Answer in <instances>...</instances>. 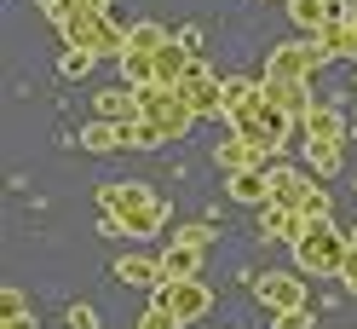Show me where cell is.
<instances>
[{
  "mask_svg": "<svg viewBox=\"0 0 357 329\" xmlns=\"http://www.w3.org/2000/svg\"><path fill=\"white\" fill-rule=\"evenodd\" d=\"M98 208H104V231L109 237H155L167 226V196L150 185H98Z\"/></svg>",
  "mask_w": 357,
  "mask_h": 329,
  "instance_id": "cell-1",
  "label": "cell"
},
{
  "mask_svg": "<svg viewBox=\"0 0 357 329\" xmlns=\"http://www.w3.org/2000/svg\"><path fill=\"white\" fill-rule=\"evenodd\" d=\"M288 249H294V266H300V272H311V277H340L346 254H351V231H334V219L323 214V219H305V231H300Z\"/></svg>",
  "mask_w": 357,
  "mask_h": 329,
  "instance_id": "cell-2",
  "label": "cell"
},
{
  "mask_svg": "<svg viewBox=\"0 0 357 329\" xmlns=\"http://www.w3.org/2000/svg\"><path fill=\"white\" fill-rule=\"evenodd\" d=\"M58 35H63V47H86L93 58H121V47H127V29L116 24V12H81V17H63L58 24Z\"/></svg>",
  "mask_w": 357,
  "mask_h": 329,
  "instance_id": "cell-3",
  "label": "cell"
},
{
  "mask_svg": "<svg viewBox=\"0 0 357 329\" xmlns=\"http://www.w3.org/2000/svg\"><path fill=\"white\" fill-rule=\"evenodd\" d=\"M294 122H300V116H288L282 104H271V98L259 93V98H254L248 110H242V116H231V133H242L248 145H259L265 156H271V150H282V145H288V133H294Z\"/></svg>",
  "mask_w": 357,
  "mask_h": 329,
  "instance_id": "cell-4",
  "label": "cell"
},
{
  "mask_svg": "<svg viewBox=\"0 0 357 329\" xmlns=\"http://www.w3.org/2000/svg\"><path fill=\"white\" fill-rule=\"evenodd\" d=\"M213 243L208 226H178L162 243V277H202V254Z\"/></svg>",
  "mask_w": 357,
  "mask_h": 329,
  "instance_id": "cell-5",
  "label": "cell"
},
{
  "mask_svg": "<svg viewBox=\"0 0 357 329\" xmlns=\"http://www.w3.org/2000/svg\"><path fill=\"white\" fill-rule=\"evenodd\" d=\"M150 300H162L167 312H178L185 323H196V318L213 312V289H208L202 277H162V283L150 289Z\"/></svg>",
  "mask_w": 357,
  "mask_h": 329,
  "instance_id": "cell-6",
  "label": "cell"
},
{
  "mask_svg": "<svg viewBox=\"0 0 357 329\" xmlns=\"http://www.w3.org/2000/svg\"><path fill=\"white\" fill-rule=\"evenodd\" d=\"M323 64H328V47L317 35H305V41H288V47H271V58H265L259 75H305L311 81Z\"/></svg>",
  "mask_w": 357,
  "mask_h": 329,
  "instance_id": "cell-7",
  "label": "cell"
},
{
  "mask_svg": "<svg viewBox=\"0 0 357 329\" xmlns=\"http://www.w3.org/2000/svg\"><path fill=\"white\" fill-rule=\"evenodd\" d=\"M144 116L155 127H167V139H185L190 127H196V110L185 104L178 87H144Z\"/></svg>",
  "mask_w": 357,
  "mask_h": 329,
  "instance_id": "cell-8",
  "label": "cell"
},
{
  "mask_svg": "<svg viewBox=\"0 0 357 329\" xmlns=\"http://www.w3.org/2000/svg\"><path fill=\"white\" fill-rule=\"evenodd\" d=\"M178 93L196 116H219V93H225V75L208 70V58H190V70L178 75Z\"/></svg>",
  "mask_w": 357,
  "mask_h": 329,
  "instance_id": "cell-9",
  "label": "cell"
},
{
  "mask_svg": "<svg viewBox=\"0 0 357 329\" xmlns=\"http://www.w3.org/2000/svg\"><path fill=\"white\" fill-rule=\"evenodd\" d=\"M254 300L265 312H294V306H305V283L294 272H259L254 277Z\"/></svg>",
  "mask_w": 357,
  "mask_h": 329,
  "instance_id": "cell-10",
  "label": "cell"
},
{
  "mask_svg": "<svg viewBox=\"0 0 357 329\" xmlns=\"http://www.w3.org/2000/svg\"><path fill=\"white\" fill-rule=\"evenodd\" d=\"M139 122V116H132ZM132 122H116V116H93L81 127V150L93 156H109V150H132Z\"/></svg>",
  "mask_w": 357,
  "mask_h": 329,
  "instance_id": "cell-11",
  "label": "cell"
},
{
  "mask_svg": "<svg viewBox=\"0 0 357 329\" xmlns=\"http://www.w3.org/2000/svg\"><path fill=\"white\" fill-rule=\"evenodd\" d=\"M351 0H288V17H294L300 35H323L334 17H346Z\"/></svg>",
  "mask_w": 357,
  "mask_h": 329,
  "instance_id": "cell-12",
  "label": "cell"
},
{
  "mask_svg": "<svg viewBox=\"0 0 357 329\" xmlns=\"http://www.w3.org/2000/svg\"><path fill=\"white\" fill-rule=\"evenodd\" d=\"M225 191H231V203L265 208V203H271V168H265V162H254V168H236V173H225Z\"/></svg>",
  "mask_w": 357,
  "mask_h": 329,
  "instance_id": "cell-13",
  "label": "cell"
},
{
  "mask_svg": "<svg viewBox=\"0 0 357 329\" xmlns=\"http://www.w3.org/2000/svg\"><path fill=\"white\" fill-rule=\"evenodd\" d=\"M300 231H305V214L294 203H277V196H271V203L259 208V237H271V243H294Z\"/></svg>",
  "mask_w": 357,
  "mask_h": 329,
  "instance_id": "cell-14",
  "label": "cell"
},
{
  "mask_svg": "<svg viewBox=\"0 0 357 329\" xmlns=\"http://www.w3.org/2000/svg\"><path fill=\"white\" fill-rule=\"evenodd\" d=\"M93 116H116V122H132V116H144V87H104V93L93 98Z\"/></svg>",
  "mask_w": 357,
  "mask_h": 329,
  "instance_id": "cell-15",
  "label": "cell"
},
{
  "mask_svg": "<svg viewBox=\"0 0 357 329\" xmlns=\"http://www.w3.org/2000/svg\"><path fill=\"white\" fill-rule=\"evenodd\" d=\"M259 81H265V98L282 104L288 116H305V110L317 104V98H311V87H305V75H259Z\"/></svg>",
  "mask_w": 357,
  "mask_h": 329,
  "instance_id": "cell-16",
  "label": "cell"
},
{
  "mask_svg": "<svg viewBox=\"0 0 357 329\" xmlns=\"http://www.w3.org/2000/svg\"><path fill=\"white\" fill-rule=\"evenodd\" d=\"M300 127H305V139H334V145H346V110L340 104H311L305 116H300Z\"/></svg>",
  "mask_w": 357,
  "mask_h": 329,
  "instance_id": "cell-17",
  "label": "cell"
},
{
  "mask_svg": "<svg viewBox=\"0 0 357 329\" xmlns=\"http://www.w3.org/2000/svg\"><path fill=\"white\" fill-rule=\"evenodd\" d=\"M213 162H219V173H236V168H254V162H271V156H265L259 145H248L242 133H225L213 145Z\"/></svg>",
  "mask_w": 357,
  "mask_h": 329,
  "instance_id": "cell-18",
  "label": "cell"
},
{
  "mask_svg": "<svg viewBox=\"0 0 357 329\" xmlns=\"http://www.w3.org/2000/svg\"><path fill=\"white\" fill-rule=\"evenodd\" d=\"M265 168H271V196H277V203H305V196H311V185H317V180H305V173L300 168H288V162H265Z\"/></svg>",
  "mask_w": 357,
  "mask_h": 329,
  "instance_id": "cell-19",
  "label": "cell"
},
{
  "mask_svg": "<svg viewBox=\"0 0 357 329\" xmlns=\"http://www.w3.org/2000/svg\"><path fill=\"white\" fill-rule=\"evenodd\" d=\"M116 277L132 283V289H155V283H162V254H121Z\"/></svg>",
  "mask_w": 357,
  "mask_h": 329,
  "instance_id": "cell-20",
  "label": "cell"
},
{
  "mask_svg": "<svg viewBox=\"0 0 357 329\" xmlns=\"http://www.w3.org/2000/svg\"><path fill=\"white\" fill-rule=\"evenodd\" d=\"M190 58H196V52H190V47H185V41H178V35H173V41H167V47H162V52H155V87H178V75H185V70H190Z\"/></svg>",
  "mask_w": 357,
  "mask_h": 329,
  "instance_id": "cell-21",
  "label": "cell"
},
{
  "mask_svg": "<svg viewBox=\"0 0 357 329\" xmlns=\"http://www.w3.org/2000/svg\"><path fill=\"white\" fill-rule=\"evenodd\" d=\"M167 41H173V35H167L162 24H150V17H144V24H132V29H127V47H121V58H155V52L167 47Z\"/></svg>",
  "mask_w": 357,
  "mask_h": 329,
  "instance_id": "cell-22",
  "label": "cell"
},
{
  "mask_svg": "<svg viewBox=\"0 0 357 329\" xmlns=\"http://www.w3.org/2000/svg\"><path fill=\"white\" fill-rule=\"evenodd\" d=\"M259 93H265V81L231 75V81H225V93H219V116H225V122H231V116H242V110H248V104H254Z\"/></svg>",
  "mask_w": 357,
  "mask_h": 329,
  "instance_id": "cell-23",
  "label": "cell"
},
{
  "mask_svg": "<svg viewBox=\"0 0 357 329\" xmlns=\"http://www.w3.org/2000/svg\"><path fill=\"white\" fill-rule=\"evenodd\" d=\"M317 41L328 47V58H357V24H351V12H346V17H334V24H328Z\"/></svg>",
  "mask_w": 357,
  "mask_h": 329,
  "instance_id": "cell-24",
  "label": "cell"
},
{
  "mask_svg": "<svg viewBox=\"0 0 357 329\" xmlns=\"http://www.w3.org/2000/svg\"><path fill=\"white\" fill-rule=\"evenodd\" d=\"M0 329H35V312L24 289H0Z\"/></svg>",
  "mask_w": 357,
  "mask_h": 329,
  "instance_id": "cell-25",
  "label": "cell"
},
{
  "mask_svg": "<svg viewBox=\"0 0 357 329\" xmlns=\"http://www.w3.org/2000/svg\"><path fill=\"white\" fill-rule=\"evenodd\" d=\"M305 162H311V168H317L323 180H328V173H340V162H346V145H334V139H305Z\"/></svg>",
  "mask_w": 357,
  "mask_h": 329,
  "instance_id": "cell-26",
  "label": "cell"
},
{
  "mask_svg": "<svg viewBox=\"0 0 357 329\" xmlns=\"http://www.w3.org/2000/svg\"><path fill=\"white\" fill-rule=\"evenodd\" d=\"M109 0H40V12H47V24L58 29L63 17H81V12H104Z\"/></svg>",
  "mask_w": 357,
  "mask_h": 329,
  "instance_id": "cell-27",
  "label": "cell"
},
{
  "mask_svg": "<svg viewBox=\"0 0 357 329\" xmlns=\"http://www.w3.org/2000/svg\"><path fill=\"white\" fill-rule=\"evenodd\" d=\"M93 64H98V58L86 52V47H63V52H58V75H63V81H81V75H93Z\"/></svg>",
  "mask_w": 357,
  "mask_h": 329,
  "instance_id": "cell-28",
  "label": "cell"
},
{
  "mask_svg": "<svg viewBox=\"0 0 357 329\" xmlns=\"http://www.w3.org/2000/svg\"><path fill=\"white\" fill-rule=\"evenodd\" d=\"M132 145H139V150H155V145H173V139H167V127H155L150 116H139V122H132Z\"/></svg>",
  "mask_w": 357,
  "mask_h": 329,
  "instance_id": "cell-29",
  "label": "cell"
},
{
  "mask_svg": "<svg viewBox=\"0 0 357 329\" xmlns=\"http://www.w3.org/2000/svg\"><path fill=\"white\" fill-rule=\"evenodd\" d=\"M139 329H185V318L167 312L162 300H150V306H144V318H139Z\"/></svg>",
  "mask_w": 357,
  "mask_h": 329,
  "instance_id": "cell-30",
  "label": "cell"
},
{
  "mask_svg": "<svg viewBox=\"0 0 357 329\" xmlns=\"http://www.w3.org/2000/svg\"><path fill=\"white\" fill-rule=\"evenodd\" d=\"M277 329H317V318H311V306H294V312H271Z\"/></svg>",
  "mask_w": 357,
  "mask_h": 329,
  "instance_id": "cell-31",
  "label": "cell"
},
{
  "mask_svg": "<svg viewBox=\"0 0 357 329\" xmlns=\"http://www.w3.org/2000/svg\"><path fill=\"white\" fill-rule=\"evenodd\" d=\"M300 214H305V219H323V214H328V191H323V185H311V196L300 203Z\"/></svg>",
  "mask_w": 357,
  "mask_h": 329,
  "instance_id": "cell-32",
  "label": "cell"
},
{
  "mask_svg": "<svg viewBox=\"0 0 357 329\" xmlns=\"http://www.w3.org/2000/svg\"><path fill=\"white\" fill-rule=\"evenodd\" d=\"M63 323H70V329H98V312H93V306H70V312H63Z\"/></svg>",
  "mask_w": 357,
  "mask_h": 329,
  "instance_id": "cell-33",
  "label": "cell"
},
{
  "mask_svg": "<svg viewBox=\"0 0 357 329\" xmlns=\"http://www.w3.org/2000/svg\"><path fill=\"white\" fill-rule=\"evenodd\" d=\"M340 289H346V295H357V243H351V254H346V266H340Z\"/></svg>",
  "mask_w": 357,
  "mask_h": 329,
  "instance_id": "cell-34",
  "label": "cell"
},
{
  "mask_svg": "<svg viewBox=\"0 0 357 329\" xmlns=\"http://www.w3.org/2000/svg\"><path fill=\"white\" fill-rule=\"evenodd\" d=\"M351 191H357V173H351Z\"/></svg>",
  "mask_w": 357,
  "mask_h": 329,
  "instance_id": "cell-35",
  "label": "cell"
},
{
  "mask_svg": "<svg viewBox=\"0 0 357 329\" xmlns=\"http://www.w3.org/2000/svg\"><path fill=\"white\" fill-rule=\"evenodd\" d=\"M351 243H357V226H351Z\"/></svg>",
  "mask_w": 357,
  "mask_h": 329,
  "instance_id": "cell-36",
  "label": "cell"
},
{
  "mask_svg": "<svg viewBox=\"0 0 357 329\" xmlns=\"http://www.w3.org/2000/svg\"><path fill=\"white\" fill-rule=\"evenodd\" d=\"M351 24H357V6H351Z\"/></svg>",
  "mask_w": 357,
  "mask_h": 329,
  "instance_id": "cell-37",
  "label": "cell"
}]
</instances>
